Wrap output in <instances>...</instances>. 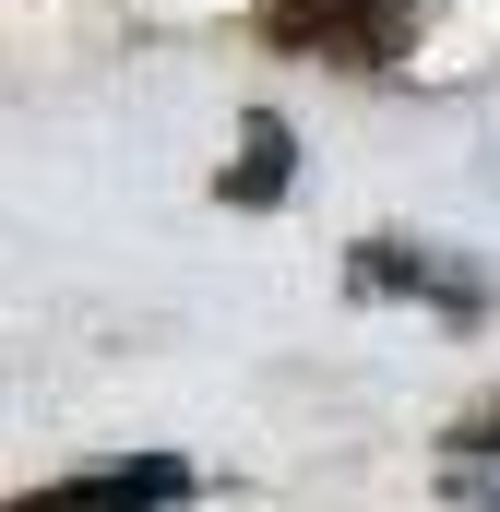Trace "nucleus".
Here are the masks:
<instances>
[{
    "mask_svg": "<svg viewBox=\"0 0 500 512\" xmlns=\"http://www.w3.org/2000/svg\"><path fill=\"white\" fill-rule=\"evenodd\" d=\"M12 512H191V465L179 453H143V465H96V477H60Z\"/></svg>",
    "mask_w": 500,
    "mask_h": 512,
    "instance_id": "obj_1",
    "label": "nucleus"
},
{
    "mask_svg": "<svg viewBox=\"0 0 500 512\" xmlns=\"http://www.w3.org/2000/svg\"><path fill=\"white\" fill-rule=\"evenodd\" d=\"M453 453H465V465H500V405H489V417H465V441H453Z\"/></svg>",
    "mask_w": 500,
    "mask_h": 512,
    "instance_id": "obj_4",
    "label": "nucleus"
},
{
    "mask_svg": "<svg viewBox=\"0 0 500 512\" xmlns=\"http://www.w3.org/2000/svg\"><path fill=\"white\" fill-rule=\"evenodd\" d=\"M346 24H370V0H274V48H322Z\"/></svg>",
    "mask_w": 500,
    "mask_h": 512,
    "instance_id": "obj_3",
    "label": "nucleus"
},
{
    "mask_svg": "<svg viewBox=\"0 0 500 512\" xmlns=\"http://www.w3.org/2000/svg\"><path fill=\"white\" fill-rule=\"evenodd\" d=\"M286 167H298V143H286V120H250V143H239V167H227V203H274L286 191Z\"/></svg>",
    "mask_w": 500,
    "mask_h": 512,
    "instance_id": "obj_2",
    "label": "nucleus"
}]
</instances>
